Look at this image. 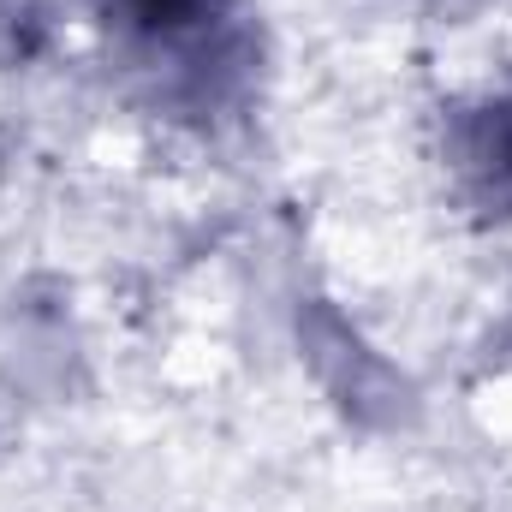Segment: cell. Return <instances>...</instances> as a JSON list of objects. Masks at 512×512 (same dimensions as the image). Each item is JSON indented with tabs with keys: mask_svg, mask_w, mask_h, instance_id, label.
I'll return each mask as SVG.
<instances>
[{
	"mask_svg": "<svg viewBox=\"0 0 512 512\" xmlns=\"http://www.w3.org/2000/svg\"><path fill=\"white\" fill-rule=\"evenodd\" d=\"M447 161L483 215H512V84L447 120Z\"/></svg>",
	"mask_w": 512,
	"mask_h": 512,
	"instance_id": "7a4b0ae2",
	"label": "cell"
},
{
	"mask_svg": "<svg viewBox=\"0 0 512 512\" xmlns=\"http://www.w3.org/2000/svg\"><path fill=\"white\" fill-rule=\"evenodd\" d=\"M126 84L167 120L221 126L256 90V24L239 0H96Z\"/></svg>",
	"mask_w": 512,
	"mask_h": 512,
	"instance_id": "6da1fadb",
	"label": "cell"
}]
</instances>
